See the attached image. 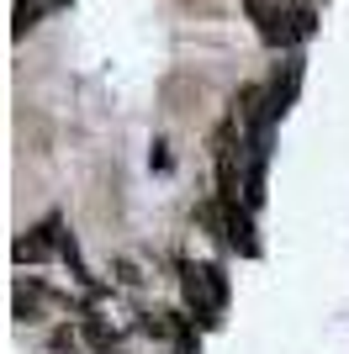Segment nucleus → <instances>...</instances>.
<instances>
[{"label":"nucleus","instance_id":"nucleus-3","mask_svg":"<svg viewBox=\"0 0 349 354\" xmlns=\"http://www.w3.org/2000/svg\"><path fill=\"white\" fill-rule=\"evenodd\" d=\"M69 249V233H64V217H43L32 233H21L16 238V265H43L48 254H64Z\"/></svg>","mask_w":349,"mask_h":354},{"label":"nucleus","instance_id":"nucleus-4","mask_svg":"<svg viewBox=\"0 0 349 354\" xmlns=\"http://www.w3.org/2000/svg\"><path fill=\"white\" fill-rule=\"evenodd\" d=\"M296 90H302V59H286L276 69V80L265 85V111H270V122H280L296 106Z\"/></svg>","mask_w":349,"mask_h":354},{"label":"nucleus","instance_id":"nucleus-8","mask_svg":"<svg viewBox=\"0 0 349 354\" xmlns=\"http://www.w3.org/2000/svg\"><path fill=\"white\" fill-rule=\"evenodd\" d=\"M174 354H202V344H196V333H190L186 317H174Z\"/></svg>","mask_w":349,"mask_h":354},{"label":"nucleus","instance_id":"nucleus-5","mask_svg":"<svg viewBox=\"0 0 349 354\" xmlns=\"http://www.w3.org/2000/svg\"><path fill=\"white\" fill-rule=\"evenodd\" d=\"M58 301H64V296L48 291L43 281H21V286H16V323H37L43 307H58Z\"/></svg>","mask_w":349,"mask_h":354},{"label":"nucleus","instance_id":"nucleus-10","mask_svg":"<svg viewBox=\"0 0 349 354\" xmlns=\"http://www.w3.org/2000/svg\"><path fill=\"white\" fill-rule=\"evenodd\" d=\"M116 281H122V286H138L143 275H138V265H127V259H122V265H116Z\"/></svg>","mask_w":349,"mask_h":354},{"label":"nucleus","instance_id":"nucleus-1","mask_svg":"<svg viewBox=\"0 0 349 354\" xmlns=\"http://www.w3.org/2000/svg\"><path fill=\"white\" fill-rule=\"evenodd\" d=\"M244 11L254 16V32L270 48H296L318 32V11L307 0H244Z\"/></svg>","mask_w":349,"mask_h":354},{"label":"nucleus","instance_id":"nucleus-9","mask_svg":"<svg viewBox=\"0 0 349 354\" xmlns=\"http://www.w3.org/2000/svg\"><path fill=\"white\" fill-rule=\"evenodd\" d=\"M53 349H58V354H80V333L58 328V333H53Z\"/></svg>","mask_w":349,"mask_h":354},{"label":"nucleus","instance_id":"nucleus-7","mask_svg":"<svg viewBox=\"0 0 349 354\" xmlns=\"http://www.w3.org/2000/svg\"><path fill=\"white\" fill-rule=\"evenodd\" d=\"M80 333H85V344H90V349H101V354H116V333H111V328L101 323V317H96V312H85V317H80Z\"/></svg>","mask_w":349,"mask_h":354},{"label":"nucleus","instance_id":"nucleus-6","mask_svg":"<svg viewBox=\"0 0 349 354\" xmlns=\"http://www.w3.org/2000/svg\"><path fill=\"white\" fill-rule=\"evenodd\" d=\"M58 6H69V0H16V21H11V32H16V37H27V32L37 27L48 11H58Z\"/></svg>","mask_w":349,"mask_h":354},{"label":"nucleus","instance_id":"nucleus-2","mask_svg":"<svg viewBox=\"0 0 349 354\" xmlns=\"http://www.w3.org/2000/svg\"><path fill=\"white\" fill-rule=\"evenodd\" d=\"M180 291H186V307L196 312V323L217 328L222 312H228V275H222V265H186L180 270Z\"/></svg>","mask_w":349,"mask_h":354}]
</instances>
